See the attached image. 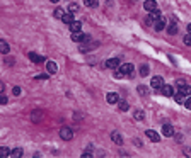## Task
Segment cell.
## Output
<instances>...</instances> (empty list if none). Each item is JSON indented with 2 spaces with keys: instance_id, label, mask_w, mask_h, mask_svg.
Returning a JSON list of instances; mask_svg holds the SVG:
<instances>
[{
  "instance_id": "6da1fadb",
  "label": "cell",
  "mask_w": 191,
  "mask_h": 158,
  "mask_svg": "<svg viewBox=\"0 0 191 158\" xmlns=\"http://www.w3.org/2000/svg\"><path fill=\"white\" fill-rule=\"evenodd\" d=\"M118 72L114 73V77L116 78H121V77H130L131 75V72H133V65L131 63H125V65H120V66H118Z\"/></svg>"
},
{
  "instance_id": "8992f818",
  "label": "cell",
  "mask_w": 191,
  "mask_h": 158,
  "mask_svg": "<svg viewBox=\"0 0 191 158\" xmlns=\"http://www.w3.org/2000/svg\"><path fill=\"white\" fill-rule=\"evenodd\" d=\"M150 85H152L154 89H162L164 80H162V77H154L152 80H150Z\"/></svg>"
},
{
  "instance_id": "836d02e7",
  "label": "cell",
  "mask_w": 191,
  "mask_h": 158,
  "mask_svg": "<svg viewBox=\"0 0 191 158\" xmlns=\"http://www.w3.org/2000/svg\"><path fill=\"white\" fill-rule=\"evenodd\" d=\"M138 92L142 95H145V94H147V89H145V87H138Z\"/></svg>"
},
{
  "instance_id": "603a6c76",
  "label": "cell",
  "mask_w": 191,
  "mask_h": 158,
  "mask_svg": "<svg viewBox=\"0 0 191 158\" xmlns=\"http://www.w3.org/2000/svg\"><path fill=\"white\" fill-rule=\"evenodd\" d=\"M111 138H113V141L116 143V145H121V143H123L121 136H120V133H113V134H111Z\"/></svg>"
},
{
  "instance_id": "9a60e30c",
  "label": "cell",
  "mask_w": 191,
  "mask_h": 158,
  "mask_svg": "<svg viewBox=\"0 0 191 158\" xmlns=\"http://www.w3.org/2000/svg\"><path fill=\"white\" fill-rule=\"evenodd\" d=\"M27 56H29V60H31V61H33V63H41V61H43V60H44L43 56H39V55H36V53H29V55H27Z\"/></svg>"
},
{
  "instance_id": "e0dca14e",
  "label": "cell",
  "mask_w": 191,
  "mask_h": 158,
  "mask_svg": "<svg viewBox=\"0 0 191 158\" xmlns=\"http://www.w3.org/2000/svg\"><path fill=\"white\" fill-rule=\"evenodd\" d=\"M161 17H162V14H161V10H159V9H155V10H152V12H150V21L155 22L157 19H161Z\"/></svg>"
},
{
  "instance_id": "5b68a950",
  "label": "cell",
  "mask_w": 191,
  "mask_h": 158,
  "mask_svg": "<svg viewBox=\"0 0 191 158\" xmlns=\"http://www.w3.org/2000/svg\"><path fill=\"white\" fill-rule=\"evenodd\" d=\"M145 134H147V138H148L150 141H154V143L161 141V136H159V134H157V133L154 131V129H147V133H145Z\"/></svg>"
},
{
  "instance_id": "7c38bea8",
  "label": "cell",
  "mask_w": 191,
  "mask_h": 158,
  "mask_svg": "<svg viewBox=\"0 0 191 158\" xmlns=\"http://www.w3.org/2000/svg\"><path fill=\"white\" fill-rule=\"evenodd\" d=\"M178 89H179V92H181V94H184V95H191V87H189V85H186V83H179Z\"/></svg>"
},
{
  "instance_id": "60d3db41",
  "label": "cell",
  "mask_w": 191,
  "mask_h": 158,
  "mask_svg": "<svg viewBox=\"0 0 191 158\" xmlns=\"http://www.w3.org/2000/svg\"><path fill=\"white\" fill-rule=\"evenodd\" d=\"M51 2H53V4H57V2H60V0H51Z\"/></svg>"
},
{
  "instance_id": "7402d4cb",
  "label": "cell",
  "mask_w": 191,
  "mask_h": 158,
  "mask_svg": "<svg viewBox=\"0 0 191 158\" xmlns=\"http://www.w3.org/2000/svg\"><path fill=\"white\" fill-rule=\"evenodd\" d=\"M10 156H14V158H21V156H22V150H21V148H14L12 151H10Z\"/></svg>"
},
{
  "instance_id": "4dcf8cb0",
  "label": "cell",
  "mask_w": 191,
  "mask_h": 158,
  "mask_svg": "<svg viewBox=\"0 0 191 158\" xmlns=\"http://www.w3.org/2000/svg\"><path fill=\"white\" fill-rule=\"evenodd\" d=\"M68 10H70V12H75V10H78V5L77 4H70L68 5Z\"/></svg>"
},
{
  "instance_id": "f35d334b",
  "label": "cell",
  "mask_w": 191,
  "mask_h": 158,
  "mask_svg": "<svg viewBox=\"0 0 191 158\" xmlns=\"http://www.w3.org/2000/svg\"><path fill=\"white\" fill-rule=\"evenodd\" d=\"M188 32H189V34H191V22H189V24H188Z\"/></svg>"
},
{
  "instance_id": "e575fe53",
  "label": "cell",
  "mask_w": 191,
  "mask_h": 158,
  "mask_svg": "<svg viewBox=\"0 0 191 158\" xmlns=\"http://www.w3.org/2000/svg\"><path fill=\"white\" fill-rule=\"evenodd\" d=\"M0 104H7V97L5 95H0Z\"/></svg>"
},
{
  "instance_id": "d6a6232c",
  "label": "cell",
  "mask_w": 191,
  "mask_h": 158,
  "mask_svg": "<svg viewBox=\"0 0 191 158\" xmlns=\"http://www.w3.org/2000/svg\"><path fill=\"white\" fill-rule=\"evenodd\" d=\"M184 107H186V109H189V111H191V99H188L186 102H184Z\"/></svg>"
},
{
  "instance_id": "4fadbf2b",
  "label": "cell",
  "mask_w": 191,
  "mask_h": 158,
  "mask_svg": "<svg viewBox=\"0 0 191 158\" xmlns=\"http://www.w3.org/2000/svg\"><path fill=\"white\" fill-rule=\"evenodd\" d=\"M70 31L72 32H78V31H82V22L80 21H74L70 24Z\"/></svg>"
},
{
  "instance_id": "44dd1931",
  "label": "cell",
  "mask_w": 191,
  "mask_h": 158,
  "mask_svg": "<svg viewBox=\"0 0 191 158\" xmlns=\"http://www.w3.org/2000/svg\"><path fill=\"white\" fill-rule=\"evenodd\" d=\"M5 156H10V150L5 148V146H0V158H5Z\"/></svg>"
},
{
  "instance_id": "83f0119b",
  "label": "cell",
  "mask_w": 191,
  "mask_h": 158,
  "mask_svg": "<svg viewBox=\"0 0 191 158\" xmlns=\"http://www.w3.org/2000/svg\"><path fill=\"white\" fill-rule=\"evenodd\" d=\"M63 14H65V12H63L60 7H58V9H55V17H57V19H61V17H63Z\"/></svg>"
},
{
  "instance_id": "3957f363",
  "label": "cell",
  "mask_w": 191,
  "mask_h": 158,
  "mask_svg": "<svg viewBox=\"0 0 191 158\" xmlns=\"http://www.w3.org/2000/svg\"><path fill=\"white\" fill-rule=\"evenodd\" d=\"M60 138L61 140H65V141L72 140V138H74V131H72L68 126H63V128L60 129Z\"/></svg>"
},
{
  "instance_id": "484cf974",
  "label": "cell",
  "mask_w": 191,
  "mask_h": 158,
  "mask_svg": "<svg viewBox=\"0 0 191 158\" xmlns=\"http://www.w3.org/2000/svg\"><path fill=\"white\" fill-rule=\"evenodd\" d=\"M140 75H142V77H147L148 75V66L147 65H143L142 68H140Z\"/></svg>"
},
{
  "instance_id": "8fae6325",
  "label": "cell",
  "mask_w": 191,
  "mask_h": 158,
  "mask_svg": "<svg viewBox=\"0 0 191 158\" xmlns=\"http://www.w3.org/2000/svg\"><path fill=\"white\" fill-rule=\"evenodd\" d=\"M154 27H155V31H164V29H165V19H164V17L157 19L155 24H154Z\"/></svg>"
},
{
  "instance_id": "5bb4252c",
  "label": "cell",
  "mask_w": 191,
  "mask_h": 158,
  "mask_svg": "<svg viewBox=\"0 0 191 158\" xmlns=\"http://www.w3.org/2000/svg\"><path fill=\"white\" fill-rule=\"evenodd\" d=\"M162 133H164V136H172L174 129H172L171 124H164V126H162Z\"/></svg>"
},
{
  "instance_id": "ac0fdd59",
  "label": "cell",
  "mask_w": 191,
  "mask_h": 158,
  "mask_svg": "<svg viewBox=\"0 0 191 158\" xmlns=\"http://www.w3.org/2000/svg\"><path fill=\"white\" fill-rule=\"evenodd\" d=\"M10 51V46L5 41H0V53H4V55H7V53Z\"/></svg>"
},
{
  "instance_id": "ffe728a7",
  "label": "cell",
  "mask_w": 191,
  "mask_h": 158,
  "mask_svg": "<svg viewBox=\"0 0 191 158\" xmlns=\"http://www.w3.org/2000/svg\"><path fill=\"white\" fill-rule=\"evenodd\" d=\"M172 97H174V100H176L178 104H182V102H184V97H186V95L181 94V92H178V94H174Z\"/></svg>"
},
{
  "instance_id": "cb8c5ba5",
  "label": "cell",
  "mask_w": 191,
  "mask_h": 158,
  "mask_svg": "<svg viewBox=\"0 0 191 158\" xmlns=\"http://www.w3.org/2000/svg\"><path fill=\"white\" fill-rule=\"evenodd\" d=\"M118 107H120V111H128V102H125V100H118Z\"/></svg>"
},
{
  "instance_id": "ba28073f",
  "label": "cell",
  "mask_w": 191,
  "mask_h": 158,
  "mask_svg": "<svg viewBox=\"0 0 191 158\" xmlns=\"http://www.w3.org/2000/svg\"><path fill=\"white\" fill-rule=\"evenodd\" d=\"M46 72L50 73V75H55V73L58 72L57 63H55V61H48V63H46Z\"/></svg>"
},
{
  "instance_id": "ab89813d",
  "label": "cell",
  "mask_w": 191,
  "mask_h": 158,
  "mask_svg": "<svg viewBox=\"0 0 191 158\" xmlns=\"http://www.w3.org/2000/svg\"><path fill=\"white\" fill-rule=\"evenodd\" d=\"M186 155H188V156H191V151H189V150H186Z\"/></svg>"
},
{
  "instance_id": "f546056e",
  "label": "cell",
  "mask_w": 191,
  "mask_h": 158,
  "mask_svg": "<svg viewBox=\"0 0 191 158\" xmlns=\"http://www.w3.org/2000/svg\"><path fill=\"white\" fill-rule=\"evenodd\" d=\"M84 4H85L87 7H94V5L97 4V2H96V0H84Z\"/></svg>"
},
{
  "instance_id": "4316f807",
  "label": "cell",
  "mask_w": 191,
  "mask_h": 158,
  "mask_svg": "<svg viewBox=\"0 0 191 158\" xmlns=\"http://www.w3.org/2000/svg\"><path fill=\"white\" fill-rule=\"evenodd\" d=\"M167 32H169V34H176V32H178V26H176V24H171Z\"/></svg>"
},
{
  "instance_id": "7a4b0ae2",
  "label": "cell",
  "mask_w": 191,
  "mask_h": 158,
  "mask_svg": "<svg viewBox=\"0 0 191 158\" xmlns=\"http://www.w3.org/2000/svg\"><path fill=\"white\" fill-rule=\"evenodd\" d=\"M72 41L84 44V43H87V41H89V36L82 34V31H78V32H72Z\"/></svg>"
},
{
  "instance_id": "277c9868",
  "label": "cell",
  "mask_w": 191,
  "mask_h": 158,
  "mask_svg": "<svg viewBox=\"0 0 191 158\" xmlns=\"http://www.w3.org/2000/svg\"><path fill=\"white\" fill-rule=\"evenodd\" d=\"M143 9L147 10V12H152V10L157 9V2H155V0H145V4H143Z\"/></svg>"
},
{
  "instance_id": "1f68e13d",
  "label": "cell",
  "mask_w": 191,
  "mask_h": 158,
  "mask_svg": "<svg viewBox=\"0 0 191 158\" xmlns=\"http://www.w3.org/2000/svg\"><path fill=\"white\" fill-rule=\"evenodd\" d=\"M12 94H14V95H19V94H21V89H19V87H14V89H12Z\"/></svg>"
},
{
  "instance_id": "d6986e66",
  "label": "cell",
  "mask_w": 191,
  "mask_h": 158,
  "mask_svg": "<svg viewBox=\"0 0 191 158\" xmlns=\"http://www.w3.org/2000/svg\"><path fill=\"white\" fill-rule=\"evenodd\" d=\"M41 117H43V112H41V111H34V112H33V116H31V119L34 121V123H39Z\"/></svg>"
},
{
  "instance_id": "30bf717a",
  "label": "cell",
  "mask_w": 191,
  "mask_h": 158,
  "mask_svg": "<svg viewBox=\"0 0 191 158\" xmlns=\"http://www.w3.org/2000/svg\"><path fill=\"white\" fill-rule=\"evenodd\" d=\"M162 94L165 95V97H172L174 95V89H172V85H162Z\"/></svg>"
},
{
  "instance_id": "d590c367",
  "label": "cell",
  "mask_w": 191,
  "mask_h": 158,
  "mask_svg": "<svg viewBox=\"0 0 191 158\" xmlns=\"http://www.w3.org/2000/svg\"><path fill=\"white\" fill-rule=\"evenodd\" d=\"M46 78H48V75H38L36 80H46Z\"/></svg>"
},
{
  "instance_id": "8d00e7d4",
  "label": "cell",
  "mask_w": 191,
  "mask_h": 158,
  "mask_svg": "<svg viewBox=\"0 0 191 158\" xmlns=\"http://www.w3.org/2000/svg\"><path fill=\"white\" fill-rule=\"evenodd\" d=\"M4 89H5V85H4V82H0V94L4 92Z\"/></svg>"
},
{
  "instance_id": "9c48e42d",
  "label": "cell",
  "mask_w": 191,
  "mask_h": 158,
  "mask_svg": "<svg viewBox=\"0 0 191 158\" xmlns=\"http://www.w3.org/2000/svg\"><path fill=\"white\" fill-rule=\"evenodd\" d=\"M106 66L111 70H116L118 66H120V58H111V60L106 61Z\"/></svg>"
},
{
  "instance_id": "d4e9b609",
  "label": "cell",
  "mask_w": 191,
  "mask_h": 158,
  "mask_svg": "<svg viewBox=\"0 0 191 158\" xmlns=\"http://www.w3.org/2000/svg\"><path fill=\"white\" fill-rule=\"evenodd\" d=\"M143 117H145L143 111H137V112H133V119H137V121H142Z\"/></svg>"
},
{
  "instance_id": "52a82bcc",
  "label": "cell",
  "mask_w": 191,
  "mask_h": 158,
  "mask_svg": "<svg viewBox=\"0 0 191 158\" xmlns=\"http://www.w3.org/2000/svg\"><path fill=\"white\" fill-rule=\"evenodd\" d=\"M106 100H108V104H118L120 95H118L116 92H109V94L106 95Z\"/></svg>"
},
{
  "instance_id": "74e56055",
  "label": "cell",
  "mask_w": 191,
  "mask_h": 158,
  "mask_svg": "<svg viewBox=\"0 0 191 158\" xmlns=\"http://www.w3.org/2000/svg\"><path fill=\"white\" fill-rule=\"evenodd\" d=\"M82 156H84V158H91L92 155H91V153H82Z\"/></svg>"
},
{
  "instance_id": "2e32d148",
  "label": "cell",
  "mask_w": 191,
  "mask_h": 158,
  "mask_svg": "<svg viewBox=\"0 0 191 158\" xmlns=\"http://www.w3.org/2000/svg\"><path fill=\"white\" fill-rule=\"evenodd\" d=\"M61 21L65 22V24H68V26H70V24H72V22H74L75 19H74V15H72V12H67V14H63Z\"/></svg>"
},
{
  "instance_id": "f1b7e54d",
  "label": "cell",
  "mask_w": 191,
  "mask_h": 158,
  "mask_svg": "<svg viewBox=\"0 0 191 158\" xmlns=\"http://www.w3.org/2000/svg\"><path fill=\"white\" fill-rule=\"evenodd\" d=\"M182 41H184V44H188V46H191V34H189V32H188V34L184 36V39H182Z\"/></svg>"
}]
</instances>
